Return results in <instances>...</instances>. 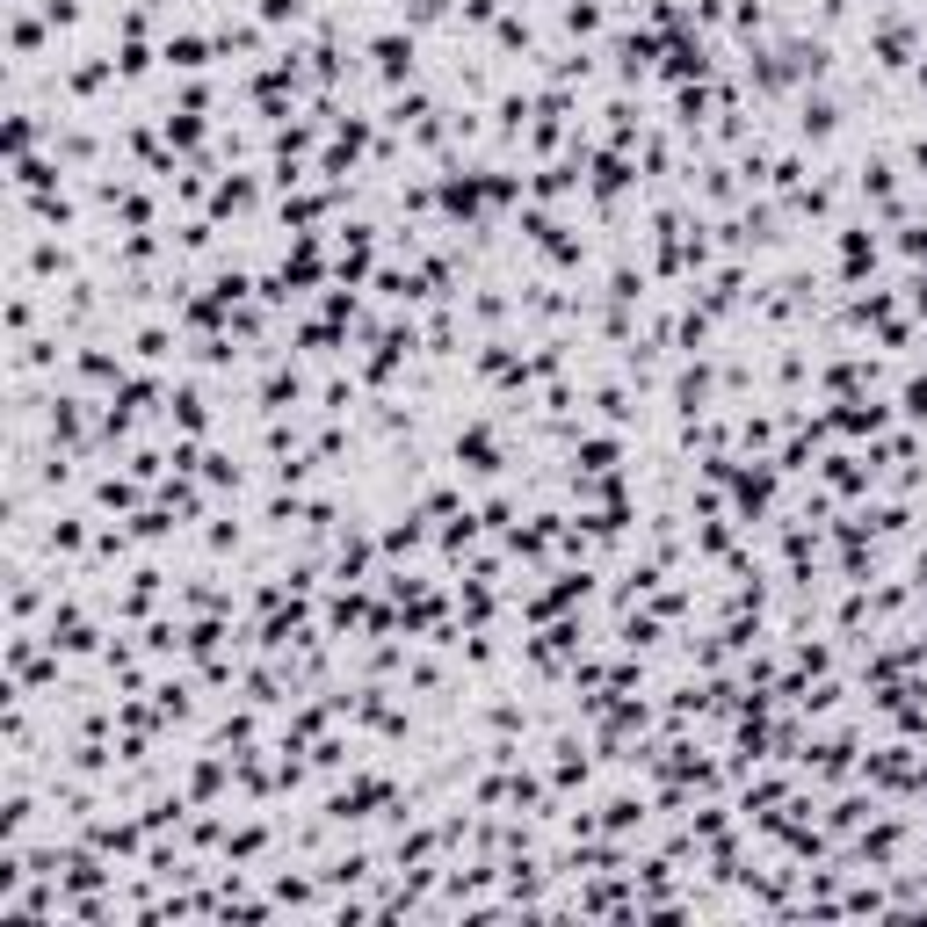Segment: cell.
Here are the masks:
<instances>
[{"label": "cell", "instance_id": "6da1fadb", "mask_svg": "<svg viewBox=\"0 0 927 927\" xmlns=\"http://www.w3.org/2000/svg\"><path fill=\"white\" fill-rule=\"evenodd\" d=\"M920 95H927V66H920Z\"/></svg>", "mask_w": 927, "mask_h": 927}]
</instances>
